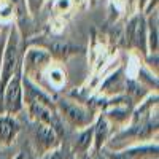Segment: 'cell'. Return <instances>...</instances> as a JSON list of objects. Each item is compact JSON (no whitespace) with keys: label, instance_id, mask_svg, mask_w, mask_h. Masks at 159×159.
<instances>
[{"label":"cell","instance_id":"cell-1","mask_svg":"<svg viewBox=\"0 0 159 159\" xmlns=\"http://www.w3.org/2000/svg\"><path fill=\"white\" fill-rule=\"evenodd\" d=\"M18 65V38L16 34H11L10 42L7 45V51L3 56V69H2V80H0V91H3L8 81L11 80L15 69Z\"/></svg>","mask_w":159,"mask_h":159},{"label":"cell","instance_id":"cell-2","mask_svg":"<svg viewBox=\"0 0 159 159\" xmlns=\"http://www.w3.org/2000/svg\"><path fill=\"white\" fill-rule=\"evenodd\" d=\"M7 88V110L10 113H15L21 108V84L19 76L16 75L11 81L5 86Z\"/></svg>","mask_w":159,"mask_h":159},{"label":"cell","instance_id":"cell-3","mask_svg":"<svg viewBox=\"0 0 159 159\" xmlns=\"http://www.w3.org/2000/svg\"><path fill=\"white\" fill-rule=\"evenodd\" d=\"M127 38L132 45L139 48H143V40H145V24L142 18H134L127 25Z\"/></svg>","mask_w":159,"mask_h":159},{"label":"cell","instance_id":"cell-4","mask_svg":"<svg viewBox=\"0 0 159 159\" xmlns=\"http://www.w3.org/2000/svg\"><path fill=\"white\" fill-rule=\"evenodd\" d=\"M18 134V124L11 118H0V142L10 143Z\"/></svg>","mask_w":159,"mask_h":159},{"label":"cell","instance_id":"cell-5","mask_svg":"<svg viewBox=\"0 0 159 159\" xmlns=\"http://www.w3.org/2000/svg\"><path fill=\"white\" fill-rule=\"evenodd\" d=\"M54 140H56V134H54V129H52V126H48V124H40V126H38V130H37V142L42 145L43 148L52 147Z\"/></svg>","mask_w":159,"mask_h":159},{"label":"cell","instance_id":"cell-6","mask_svg":"<svg viewBox=\"0 0 159 159\" xmlns=\"http://www.w3.org/2000/svg\"><path fill=\"white\" fill-rule=\"evenodd\" d=\"M65 115L73 124H78V126L86 124L89 119V115L81 107H76V105H65Z\"/></svg>","mask_w":159,"mask_h":159},{"label":"cell","instance_id":"cell-7","mask_svg":"<svg viewBox=\"0 0 159 159\" xmlns=\"http://www.w3.org/2000/svg\"><path fill=\"white\" fill-rule=\"evenodd\" d=\"M105 135H107V123L100 121L96 129V148H100V145L105 140Z\"/></svg>","mask_w":159,"mask_h":159},{"label":"cell","instance_id":"cell-8","mask_svg":"<svg viewBox=\"0 0 159 159\" xmlns=\"http://www.w3.org/2000/svg\"><path fill=\"white\" fill-rule=\"evenodd\" d=\"M92 134H94V129H88L84 134L78 139V148H80V150H84V148L89 147L91 139H92Z\"/></svg>","mask_w":159,"mask_h":159},{"label":"cell","instance_id":"cell-9","mask_svg":"<svg viewBox=\"0 0 159 159\" xmlns=\"http://www.w3.org/2000/svg\"><path fill=\"white\" fill-rule=\"evenodd\" d=\"M52 51L54 52H57V54H65L69 49H70V46H69V43H64V42H56V43H52Z\"/></svg>","mask_w":159,"mask_h":159},{"label":"cell","instance_id":"cell-10","mask_svg":"<svg viewBox=\"0 0 159 159\" xmlns=\"http://www.w3.org/2000/svg\"><path fill=\"white\" fill-rule=\"evenodd\" d=\"M150 45H151V49H156V46H157V30H156V27H151Z\"/></svg>","mask_w":159,"mask_h":159},{"label":"cell","instance_id":"cell-11","mask_svg":"<svg viewBox=\"0 0 159 159\" xmlns=\"http://www.w3.org/2000/svg\"><path fill=\"white\" fill-rule=\"evenodd\" d=\"M45 159H64V154H62L61 150H54V151H51Z\"/></svg>","mask_w":159,"mask_h":159},{"label":"cell","instance_id":"cell-12","mask_svg":"<svg viewBox=\"0 0 159 159\" xmlns=\"http://www.w3.org/2000/svg\"><path fill=\"white\" fill-rule=\"evenodd\" d=\"M52 80H54L56 83H61L62 78H61V72H52Z\"/></svg>","mask_w":159,"mask_h":159},{"label":"cell","instance_id":"cell-13","mask_svg":"<svg viewBox=\"0 0 159 159\" xmlns=\"http://www.w3.org/2000/svg\"><path fill=\"white\" fill-rule=\"evenodd\" d=\"M15 159H25V157H24V154H22V153H19V154H18Z\"/></svg>","mask_w":159,"mask_h":159},{"label":"cell","instance_id":"cell-14","mask_svg":"<svg viewBox=\"0 0 159 159\" xmlns=\"http://www.w3.org/2000/svg\"><path fill=\"white\" fill-rule=\"evenodd\" d=\"M0 57H2V48H0Z\"/></svg>","mask_w":159,"mask_h":159}]
</instances>
